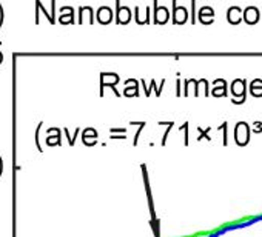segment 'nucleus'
<instances>
[{"label":"nucleus","mask_w":262,"mask_h":237,"mask_svg":"<svg viewBox=\"0 0 262 237\" xmlns=\"http://www.w3.org/2000/svg\"><path fill=\"white\" fill-rule=\"evenodd\" d=\"M234 137H236V144L237 145H247L248 144V137H250V130H248V125L245 122H239L236 125V133H234Z\"/></svg>","instance_id":"nucleus-1"},{"label":"nucleus","mask_w":262,"mask_h":237,"mask_svg":"<svg viewBox=\"0 0 262 237\" xmlns=\"http://www.w3.org/2000/svg\"><path fill=\"white\" fill-rule=\"evenodd\" d=\"M244 19H245V22H247V23H250V25L256 23V22L259 20V11H257L256 8H253V7H250V8H247V10H245V13H244Z\"/></svg>","instance_id":"nucleus-2"},{"label":"nucleus","mask_w":262,"mask_h":237,"mask_svg":"<svg viewBox=\"0 0 262 237\" xmlns=\"http://www.w3.org/2000/svg\"><path fill=\"white\" fill-rule=\"evenodd\" d=\"M241 19H242V11H241L237 7L228 10V20H230L231 23H239Z\"/></svg>","instance_id":"nucleus-3"},{"label":"nucleus","mask_w":262,"mask_h":237,"mask_svg":"<svg viewBox=\"0 0 262 237\" xmlns=\"http://www.w3.org/2000/svg\"><path fill=\"white\" fill-rule=\"evenodd\" d=\"M251 94L253 96H262V80H259V79H256V80H253L251 82Z\"/></svg>","instance_id":"nucleus-4"},{"label":"nucleus","mask_w":262,"mask_h":237,"mask_svg":"<svg viewBox=\"0 0 262 237\" xmlns=\"http://www.w3.org/2000/svg\"><path fill=\"white\" fill-rule=\"evenodd\" d=\"M236 85H242V89H245V80H241V79H237V80H234V82H233V88H236ZM233 94H239V96H241V100H242V102L245 100V91H241V89H233Z\"/></svg>","instance_id":"nucleus-5"}]
</instances>
